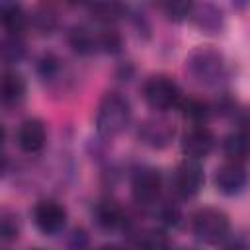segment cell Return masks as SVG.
Returning a JSON list of instances; mask_svg holds the SVG:
<instances>
[{"label": "cell", "mask_w": 250, "mask_h": 250, "mask_svg": "<svg viewBox=\"0 0 250 250\" xmlns=\"http://www.w3.org/2000/svg\"><path fill=\"white\" fill-rule=\"evenodd\" d=\"M131 123V104L119 92H105L98 104L96 129L102 137L113 139L121 135Z\"/></svg>", "instance_id": "1"}, {"label": "cell", "mask_w": 250, "mask_h": 250, "mask_svg": "<svg viewBox=\"0 0 250 250\" xmlns=\"http://www.w3.org/2000/svg\"><path fill=\"white\" fill-rule=\"evenodd\" d=\"M186 72L201 86H215L227 72V61L221 51L211 45H201L189 51L186 57Z\"/></svg>", "instance_id": "2"}, {"label": "cell", "mask_w": 250, "mask_h": 250, "mask_svg": "<svg viewBox=\"0 0 250 250\" xmlns=\"http://www.w3.org/2000/svg\"><path fill=\"white\" fill-rule=\"evenodd\" d=\"M229 215L219 207H201L191 217V232L203 244H217L229 232Z\"/></svg>", "instance_id": "3"}, {"label": "cell", "mask_w": 250, "mask_h": 250, "mask_svg": "<svg viewBox=\"0 0 250 250\" xmlns=\"http://www.w3.org/2000/svg\"><path fill=\"white\" fill-rule=\"evenodd\" d=\"M143 98L154 111H166L180 104V88L166 74H154L143 84Z\"/></svg>", "instance_id": "4"}, {"label": "cell", "mask_w": 250, "mask_h": 250, "mask_svg": "<svg viewBox=\"0 0 250 250\" xmlns=\"http://www.w3.org/2000/svg\"><path fill=\"white\" fill-rule=\"evenodd\" d=\"M203 182H205V174H203V166L199 164V160L184 158L172 174V189L182 199L195 197L201 191Z\"/></svg>", "instance_id": "5"}, {"label": "cell", "mask_w": 250, "mask_h": 250, "mask_svg": "<svg viewBox=\"0 0 250 250\" xmlns=\"http://www.w3.org/2000/svg\"><path fill=\"white\" fill-rule=\"evenodd\" d=\"M162 189V176L152 166H143L135 170L131 178V195L139 205H152L156 203Z\"/></svg>", "instance_id": "6"}, {"label": "cell", "mask_w": 250, "mask_h": 250, "mask_svg": "<svg viewBox=\"0 0 250 250\" xmlns=\"http://www.w3.org/2000/svg\"><path fill=\"white\" fill-rule=\"evenodd\" d=\"M137 135L143 145L160 150V148H166L174 141L176 125L162 115H152V117H146L145 121H141Z\"/></svg>", "instance_id": "7"}, {"label": "cell", "mask_w": 250, "mask_h": 250, "mask_svg": "<svg viewBox=\"0 0 250 250\" xmlns=\"http://www.w3.org/2000/svg\"><path fill=\"white\" fill-rule=\"evenodd\" d=\"M33 223L43 234H57L66 225V209L55 199H41L33 207Z\"/></svg>", "instance_id": "8"}, {"label": "cell", "mask_w": 250, "mask_h": 250, "mask_svg": "<svg viewBox=\"0 0 250 250\" xmlns=\"http://www.w3.org/2000/svg\"><path fill=\"white\" fill-rule=\"evenodd\" d=\"M215 143L217 139L207 125H191L182 137V152L186 158L201 160L213 152Z\"/></svg>", "instance_id": "9"}, {"label": "cell", "mask_w": 250, "mask_h": 250, "mask_svg": "<svg viewBox=\"0 0 250 250\" xmlns=\"http://www.w3.org/2000/svg\"><path fill=\"white\" fill-rule=\"evenodd\" d=\"M215 188L225 195H238L248 186V172L244 164L238 162H223L215 170Z\"/></svg>", "instance_id": "10"}, {"label": "cell", "mask_w": 250, "mask_h": 250, "mask_svg": "<svg viewBox=\"0 0 250 250\" xmlns=\"http://www.w3.org/2000/svg\"><path fill=\"white\" fill-rule=\"evenodd\" d=\"M16 143L25 154H37L43 150L47 143V129L45 123L37 117H27L20 123L16 131Z\"/></svg>", "instance_id": "11"}, {"label": "cell", "mask_w": 250, "mask_h": 250, "mask_svg": "<svg viewBox=\"0 0 250 250\" xmlns=\"http://www.w3.org/2000/svg\"><path fill=\"white\" fill-rule=\"evenodd\" d=\"M191 23L207 35H217L223 31L225 27V16L223 10L211 2H203V4H193L191 14H189Z\"/></svg>", "instance_id": "12"}, {"label": "cell", "mask_w": 250, "mask_h": 250, "mask_svg": "<svg viewBox=\"0 0 250 250\" xmlns=\"http://www.w3.org/2000/svg\"><path fill=\"white\" fill-rule=\"evenodd\" d=\"M94 219L102 229L113 230V229H119L121 225H125V211L117 201L102 199L94 207Z\"/></svg>", "instance_id": "13"}, {"label": "cell", "mask_w": 250, "mask_h": 250, "mask_svg": "<svg viewBox=\"0 0 250 250\" xmlns=\"http://www.w3.org/2000/svg\"><path fill=\"white\" fill-rule=\"evenodd\" d=\"M221 148H223V154L227 156V160H230V162L246 164L250 160V137H246L240 131L229 133L223 139Z\"/></svg>", "instance_id": "14"}, {"label": "cell", "mask_w": 250, "mask_h": 250, "mask_svg": "<svg viewBox=\"0 0 250 250\" xmlns=\"http://www.w3.org/2000/svg\"><path fill=\"white\" fill-rule=\"evenodd\" d=\"M68 45L78 55H92V53L100 51L98 49V31L90 29L84 23L72 25L68 31Z\"/></svg>", "instance_id": "15"}, {"label": "cell", "mask_w": 250, "mask_h": 250, "mask_svg": "<svg viewBox=\"0 0 250 250\" xmlns=\"http://www.w3.org/2000/svg\"><path fill=\"white\" fill-rule=\"evenodd\" d=\"M0 20L6 33H12V35H21V31L29 25V16H25L23 8L16 2L0 4Z\"/></svg>", "instance_id": "16"}, {"label": "cell", "mask_w": 250, "mask_h": 250, "mask_svg": "<svg viewBox=\"0 0 250 250\" xmlns=\"http://www.w3.org/2000/svg\"><path fill=\"white\" fill-rule=\"evenodd\" d=\"M25 96V78L16 70H6L2 74V102L6 105H16Z\"/></svg>", "instance_id": "17"}, {"label": "cell", "mask_w": 250, "mask_h": 250, "mask_svg": "<svg viewBox=\"0 0 250 250\" xmlns=\"http://www.w3.org/2000/svg\"><path fill=\"white\" fill-rule=\"evenodd\" d=\"M180 113L186 121H189L191 125H205V121L209 119L213 107L203 102L201 98H182L180 104Z\"/></svg>", "instance_id": "18"}, {"label": "cell", "mask_w": 250, "mask_h": 250, "mask_svg": "<svg viewBox=\"0 0 250 250\" xmlns=\"http://www.w3.org/2000/svg\"><path fill=\"white\" fill-rule=\"evenodd\" d=\"M2 51V61L4 64H18L25 59V43L21 39V35H12L6 33L0 45Z\"/></svg>", "instance_id": "19"}, {"label": "cell", "mask_w": 250, "mask_h": 250, "mask_svg": "<svg viewBox=\"0 0 250 250\" xmlns=\"http://www.w3.org/2000/svg\"><path fill=\"white\" fill-rule=\"evenodd\" d=\"M88 8H90L92 18H96L102 23H111L127 12V8L119 2H98V4H90Z\"/></svg>", "instance_id": "20"}, {"label": "cell", "mask_w": 250, "mask_h": 250, "mask_svg": "<svg viewBox=\"0 0 250 250\" xmlns=\"http://www.w3.org/2000/svg\"><path fill=\"white\" fill-rule=\"evenodd\" d=\"M29 25L37 31V33H43V35H49L53 33V29L57 27V14L43 6V8H37L31 16H29Z\"/></svg>", "instance_id": "21"}, {"label": "cell", "mask_w": 250, "mask_h": 250, "mask_svg": "<svg viewBox=\"0 0 250 250\" xmlns=\"http://www.w3.org/2000/svg\"><path fill=\"white\" fill-rule=\"evenodd\" d=\"M141 250H172V242L162 229H148L139 236Z\"/></svg>", "instance_id": "22"}, {"label": "cell", "mask_w": 250, "mask_h": 250, "mask_svg": "<svg viewBox=\"0 0 250 250\" xmlns=\"http://www.w3.org/2000/svg\"><path fill=\"white\" fill-rule=\"evenodd\" d=\"M98 49L107 53V55H117L123 49V37L117 29L113 27H105L102 31H98Z\"/></svg>", "instance_id": "23"}, {"label": "cell", "mask_w": 250, "mask_h": 250, "mask_svg": "<svg viewBox=\"0 0 250 250\" xmlns=\"http://www.w3.org/2000/svg\"><path fill=\"white\" fill-rule=\"evenodd\" d=\"M37 74L43 78V80H53L59 70H61V59L55 57L53 53H43L39 59H37Z\"/></svg>", "instance_id": "24"}, {"label": "cell", "mask_w": 250, "mask_h": 250, "mask_svg": "<svg viewBox=\"0 0 250 250\" xmlns=\"http://www.w3.org/2000/svg\"><path fill=\"white\" fill-rule=\"evenodd\" d=\"M160 8H162V12H164V16H166L168 20H172V21H182V20L189 18L193 4H191V2H180V0H176V2L160 4Z\"/></svg>", "instance_id": "25"}, {"label": "cell", "mask_w": 250, "mask_h": 250, "mask_svg": "<svg viewBox=\"0 0 250 250\" xmlns=\"http://www.w3.org/2000/svg\"><path fill=\"white\" fill-rule=\"evenodd\" d=\"M18 217L4 211L2 213V219H0V234H2V240L4 242H12L18 238V232H20V225L16 221Z\"/></svg>", "instance_id": "26"}, {"label": "cell", "mask_w": 250, "mask_h": 250, "mask_svg": "<svg viewBox=\"0 0 250 250\" xmlns=\"http://www.w3.org/2000/svg\"><path fill=\"white\" fill-rule=\"evenodd\" d=\"M158 217H160V221H162L164 225H168V227H176V225L180 223V219H182V211H180V207H178L176 203L166 201V203L160 205Z\"/></svg>", "instance_id": "27"}, {"label": "cell", "mask_w": 250, "mask_h": 250, "mask_svg": "<svg viewBox=\"0 0 250 250\" xmlns=\"http://www.w3.org/2000/svg\"><path fill=\"white\" fill-rule=\"evenodd\" d=\"M234 115H236L238 131L244 133L246 137H250V105H246V107H238Z\"/></svg>", "instance_id": "28"}, {"label": "cell", "mask_w": 250, "mask_h": 250, "mask_svg": "<svg viewBox=\"0 0 250 250\" xmlns=\"http://www.w3.org/2000/svg\"><path fill=\"white\" fill-rule=\"evenodd\" d=\"M98 250H127V248H123L119 244H105V246H100Z\"/></svg>", "instance_id": "29"}, {"label": "cell", "mask_w": 250, "mask_h": 250, "mask_svg": "<svg viewBox=\"0 0 250 250\" xmlns=\"http://www.w3.org/2000/svg\"><path fill=\"white\" fill-rule=\"evenodd\" d=\"M31 250H43V248H31Z\"/></svg>", "instance_id": "30"}]
</instances>
